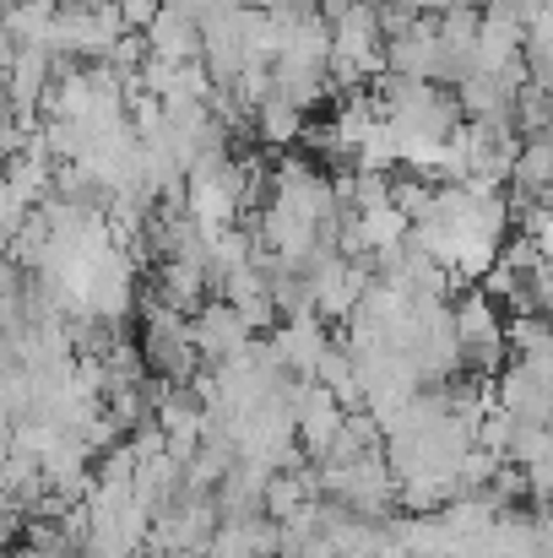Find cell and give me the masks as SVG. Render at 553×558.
<instances>
[{
  "label": "cell",
  "mask_w": 553,
  "mask_h": 558,
  "mask_svg": "<svg viewBox=\"0 0 553 558\" xmlns=\"http://www.w3.org/2000/svg\"><path fill=\"white\" fill-rule=\"evenodd\" d=\"M250 342V331H244V320H239V310L233 304H201L195 315H190V348H195V359H206V364H217V359H228V353H239Z\"/></svg>",
  "instance_id": "6da1fadb"
},
{
  "label": "cell",
  "mask_w": 553,
  "mask_h": 558,
  "mask_svg": "<svg viewBox=\"0 0 553 558\" xmlns=\"http://www.w3.org/2000/svg\"><path fill=\"white\" fill-rule=\"evenodd\" d=\"M142 38H147V54L153 60H169V65H190V60H201V27L175 11L169 0L153 11V22L142 27Z\"/></svg>",
  "instance_id": "7a4b0ae2"
},
{
  "label": "cell",
  "mask_w": 553,
  "mask_h": 558,
  "mask_svg": "<svg viewBox=\"0 0 553 558\" xmlns=\"http://www.w3.org/2000/svg\"><path fill=\"white\" fill-rule=\"evenodd\" d=\"M250 125H255V136H261L266 147H293L299 131H304V109H293L282 93H266V98L250 109Z\"/></svg>",
  "instance_id": "3957f363"
},
{
  "label": "cell",
  "mask_w": 553,
  "mask_h": 558,
  "mask_svg": "<svg viewBox=\"0 0 553 558\" xmlns=\"http://www.w3.org/2000/svg\"><path fill=\"white\" fill-rule=\"evenodd\" d=\"M304 505H315V499L304 494V483H299V472H293V466L266 477V488H261V515H272V521H288V515H299Z\"/></svg>",
  "instance_id": "277c9868"
},
{
  "label": "cell",
  "mask_w": 553,
  "mask_h": 558,
  "mask_svg": "<svg viewBox=\"0 0 553 558\" xmlns=\"http://www.w3.org/2000/svg\"><path fill=\"white\" fill-rule=\"evenodd\" d=\"M510 439H516V417H510L500 401H494V407H483V412H478V423H472V445H483L489 456H500V461H505Z\"/></svg>",
  "instance_id": "5b68a950"
},
{
  "label": "cell",
  "mask_w": 553,
  "mask_h": 558,
  "mask_svg": "<svg viewBox=\"0 0 553 558\" xmlns=\"http://www.w3.org/2000/svg\"><path fill=\"white\" fill-rule=\"evenodd\" d=\"M22 543V515H11V510H0V554H11Z\"/></svg>",
  "instance_id": "8992f818"
}]
</instances>
